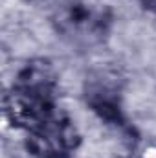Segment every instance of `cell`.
I'll list each match as a JSON object with an SVG mask.
<instances>
[{
	"label": "cell",
	"mask_w": 156,
	"mask_h": 158,
	"mask_svg": "<svg viewBox=\"0 0 156 158\" xmlns=\"http://www.w3.org/2000/svg\"><path fill=\"white\" fill-rule=\"evenodd\" d=\"M59 81L53 64L48 59L28 61L4 98L7 119L26 132L61 112L57 107Z\"/></svg>",
	"instance_id": "6da1fadb"
},
{
	"label": "cell",
	"mask_w": 156,
	"mask_h": 158,
	"mask_svg": "<svg viewBox=\"0 0 156 158\" xmlns=\"http://www.w3.org/2000/svg\"><path fill=\"white\" fill-rule=\"evenodd\" d=\"M53 30L72 46L92 48L103 44L112 28V11L86 0H39Z\"/></svg>",
	"instance_id": "7a4b0ae2"
},
{
	"label": "cell",
	"mask_w": 156,
	"mask_h": 158,
	"mask_svg": "<svg viewBox=\"0 0 156 158\" xmlns=\"http://www.w3.org/2000/svg\"><path fill=\"white\" fill-rule=\"evenodd\" d=\"M84 101L105 125L117 131L127 143L138 142V132L129 121L121 103V81L116 74L97 72L84 83Z\"/></svg>",
	"instance_id": "3957f363"
},
{
	"label": "cell",
	"mask_w": 156,
	"mask_h": 158,
	"mask_svg": "<svg viewBox=\"0 0 156 158\" xmlns=\"http://www.w3.org/2000/svg\"><path fill=\"white\" fill-rule=\"evenodd\" d=\"M81 143V134L66 112H59L51 119L26 132V147L42 158L70 155Z\"/></svg>",
	"instance_id": "277c9868"
},
{
	"label": "cell",
	"mask_w": 156,
	"mask_h": 158,
	"mask_svg": "<svg viewBox=\"0 0 156 158\" xmlns=\"http://www.w3.org/2000/svg\"><path fill=\"white\" fill-rule=\"evenodd\" d=\"M140 2H142V6H143L147 11H151L156 17V0H140Z\"/></svg>",
	"instance_id": "5b68a950"
},
{
	"label": "cell",
	"mask_w": 156,
	"mask_h": 158,
	"mask_svg": "<svg viewBox=\"0 0 156 158\" xmlns=\"http://www.w3.org/2000/svg\"><path fill=\"white\" fill-rule=\"evenodd\" d=\"M50 158H70V155H59V156H50Z\"/></svg>",
	"instance_id": "8992f818"
}]
</instances>
